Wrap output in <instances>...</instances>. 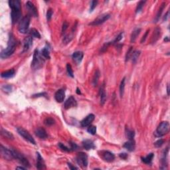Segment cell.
<instances>
[{"label": "cell", "mask_w": 170, "mask_h": 170, "mask_svg": "<svg viewBox=\"0 0 170 170\" xmlns=\"http://www.w3.org/2000/svg\"><path fill=\"white\" fill-rule=\"evenodd\" d=\"M44 60L41 57L40 53L38 49H35L33 53V58L31 63V68L33 69H39L42 66Z\"/></svg>", "instance_id": "obj_3"}, {"label": "cell", "mask_w": 170, "mask_h": 170, "mask_svg": "<svg viewBox=\"0 0 170 170\" xmlns=\"http://www.w3.org/2000/svg\"><path fill=\"white\" fill-rule=\"evenodd\" d=\"M41 55L45 58L49 59L50 58V54H49V50L47 47H45L44 49L41 50Z\"/></svg>", "instance_id": "obj_33"}, {"label": "cell", "mask_w": 170, "mask_h": 170, "mask_svg": "<svg viewBox=\"0 0 170 170\" xmlns=\"http://www.w3.org/2000/svg\"><path fill=\"white\" fill-rule=\"evenodd\" d=\"M1 134H2V135H3V137L10 139V140H13V138H14V136L11 132H10L9 131L3 129V128L1 129Z\"/></svg>", "instance_id": "obj_24"}, {"label": "cell", "mask_w": 170, "mask_h": 170, "mask_svg": "<svg viewBox=\"0 0 170 170\" xmlns=\"http://www.w3.org/2000/svg\"><path fill=\"white\" fill-rule=\"evenodd\" d=\"M29 33H30V35H31L32 37H33L38 38V39H40V38H41V35H40L39 32L36 29L33 28L31 29H30Z\"/></svg>", "instance_id": "obj_31"}, {"label": "cell", "mask_w": 170, "mask_h": 170, "mask_svg": "<svg viewBox=\"0 0 170 170\" xmlns=\"http://www.w3.org/2000/svg\"><path fill=\"white\" fill-rule=\"evenodd\" d=\"M68 165H69V168L71 169H78L77 167L73 166V165H72V164H68Z\"/></svg>", "instance_id": "obj_51"}, {"label": "cell", "mask_w": 170, "mask_h": 170, "mask_svg": "<svg viewBox=\"0 0 170 170\" xmlns=\"http://www.w3.org/2000/svg\"><path fill=\"white\" fill-rule=\"evenodd\" d=\"M169 131V124L168 122L164 121L162 122L159 124L154 134L157 137H162L165 134H167Z\"/></svg>", "instance_id": "obj_5"}, {"label": "cell", "mask_w": 170, "mask_h": 170, "mask_svg": "<svg viewBox=\"0 0 170 170\" xmlns=\"http://www.w3.org/2000/svg\"><path fill=\"white\" fill-rule=\"evenodd\" d=\"M164 140H162V139H159V140H158V141H156V142H155L154 146L156 147V148H160V147L164 144Z\"/></svg>", "instance_id": "obj_42"}, {"label": "cell", "mask_w": 170, "mask_h": 170, "mask_svg": "<svg viewBox=\"0 0 170 170\" xmlns=\"http://www.w3.org/2000/svg\"><path fill=\"white\" fill-rule=\"evenodd\" d=\"M9 5L11 9V18L13 24L20 21L21 11V2L19 0H10Z\"/></svg>", "instance_id": "obj_1"}, {"label": "cell", "mask_w": 170, "mask_h": 170, "mask_svg": "<svg viewBox=\"0 0 170 170\" xmlns=\"http://www.w3.org/2000/svg\"><path fill=\"white\" fill-rule=\"evenodd\" d=\"M76 93H77L78 95H80V94H81V92H80V90H79V88H76Z\"/></svg>", "instance_id": "obj_52"}, {"label": "cell", "mask_w": 170, "mask_h": 170, "mask_svg": "<svg viewBox=\"0 0 170 170\" xmlns=\"http://www.w3.org/2000/svg\"><path fill=\"white\" fill-rule=\"evenodd\" d=\"M76 105H77V103L76 101V99L74 98V96H71L65 101L64 107L66 110H68V109L71 108L75 107V106H76Z\"/></svg>", "instance_id": "obj_13"}, {"label": "cell", "mask_w": 170, "mask_h": 170, "mask_svg": "<svg viewBox=\"0 0 170 170\" xmlns=\"http://www.w3.org/2000/svg\"><path fill=\"white\" fill-rule=\"evenodd\" d=\"M110 15L108 13H104V14L100 15L96 18V19L93 21L92 22L90 23L89 25H93V26H96V25H99L101 24L104 23L105 21L108 20V19L110 18Z\"/></svg>", "instance_id": "obj_10"}, {"label": "cell", "mask_w": 170, "mask_h": 170, "mask_svg": "<svg viewBox=\"0 0 170 170\" xmlns=\"http://www.w3.org/2000/svg\"><path fill=\"white\" fill-rule=\"evenodd\" d=\"M76 162L82 167H87L88 165V156L84 152L79 153L76 156Z\"/></svg>", "instance_id": "obj_8"}, {"label": "cell", "mask_w": 170, "mask_h": 170, "mask_svg": "<svg viewBox=\"0 0 170 170\" xmlns=\"http://www.w3.org/2000/svg\"><path fill=\"white\" fill-rule=\"evenodd\" d=\"M87 132H88L89 134H92V135H95L96 132V127L95 126H92V125L88 126V129H87Z\"/></svg>", "instance_id": "obj_36"}, {"label": "cell", "mask_w": 170, "mask_h": 170, "mask_svg": "<svg viewBox=\"0 0 170 170\" xmlns=\"http://www.w3.org/2000/svg\"><path fill=\"white\" fill-rule=\"evenodd\" d=\"M44 123L46 126H52V125H53L54 124H55V120H54L52 118L49 117V118H47L45 120Z\"/></svg>", "instance_id": "obj_37"}, {"label": "cell", "mask_w": 170, "mask_h": 170, "mask_svg": "<svg viewBox=\"0 0 170 170\" xmlns=\"http://www.w3.org/2000/svg\"><path fill=\"white\" fill-rule=\"evenodd\" d=\"M167 95H169V85H167Z\"/></svg>", "instance_id": "obj_53"}, {"label": "cell", "mask_w": 170, "mask_h": 170, "mask_svg": "<svg viewBox=\"0 0 170 170\" xmlns=\"http://www.w3.org/2000/svg\"><path fill=\"white\" fill-rule=\"evenodd\" d=\"M125 82H126V78H123V79L122 80L121 83L120 85V96L122 97L123 95H124V88H125Z\"/></svg>", "instance_id": "obj_32"}, {"label": "cell", "mask_w": 170, "mask_h": 170, "mask_svg": "<svg viewBox=\"0 0 170 170\" xmlns=\"http://www.w3.org/2000/svg\"><path fill=\"white\" fill-rule=\"evenodd\" d=\"M2 89L3 92H10L12 90V87L11 85L6 84V85H3V87H2Z\"/></svg>", "instance_id": "obj_39"}, {"label": "cell", "mask_w": 170, "mask_h": 170, "mask_svg": "<svg viewBox=\"0 0 170 170\" xmlns=\"http://www.w3.org/2000/svg\"><path fill=\"white\" fill-rule=\"evenodd\" d=\"M11 150H12L13 154V156H14V159H18L21 164H22L23 165H24V166H25L26 167H30V164L29 162V161L27 160V158H25L23 155L21 154L20 152L14 150V149H11Z\"/></svg>", "instance_id": "obj_6"}, {"label": "cell", "mask_w": 170, "mask_h": 170, "mask_svg": "<svg viewBox=\"0 0 170 170\" xmlns=\"http://www.w3.org/2000/svg\"><path fill=\"white\" fill-rule=\"evenodd\" d=\"M84 57L83 53L81 51H76V52L74 53L72 55V58H73V61L75 62L76 64H80L81 61H82V58Z\"/></svg>", "instance_id": "obj_18"}, {"label": "cell", "mask_w": 170, "mask_h": 170, "mask_svg": "<svg viewBox=\"0 0 170 170\" xmlns=\"http://www.w3.org/2000/svg\"><path fill=\"white\" fill-rule=\"evenodd\" d=\"M132 53H133L132 47H130V49L128 50L127 53H126V61L129 60L130 58H131V57H132Z\"/></svg>", "instance_id": "obj_41"}, {"label": "cell", "mask_w": 170, "mask_h": 170, "mask_svg": "<svg viewBox=\"0 0 170 170\" xmlns=\"http://www.w3.org/2000/svg\"><path fill=\"white\" fill-rule=\"evenodd\" d=\"M43 95H46V93H41V94H37V95H34L33 97H39V96H45Z\"/></svg>", "instance_id": "obj_50"}, {"label": "cell", "mask_w": 170, "mask_h": 170, "mask_svg": "<svg viewBox=\"0 0 170 170\" xmlns=\"http://www.w3.org/2000/svg\"><path fill=\"white\" fill-rule=\"evenodd\" d=\"M70 145H71V150H73H73H76V149H77L78 146L75 143H73V142H71Z\"/></svg>", "instance_id": "obj_47"}, {"label": "cell", "mask_w": 170, "mask_h": 170, "mask_svg": "<svg viewBox=\"0 0 170 170\" xmlns=\"http://www.w3.org/2000/svg\"><path fill=\"white\" fill-rule=\"evenodd\" d=\"M98 4V1H92L91 3H90V12H92L93 10L96 8V5Z\"/></svg>", "instance_id": "obj_43"}, {"label": "cell", "mask_w": 170, "mask_h": 170, "mask_svg": "<svg viewBox=\"0 0 170 170\" xmlns=\"http://www.w3.org/2000/svg\"><path fill=\"white\" fill-rule=\"evenodd\" d=\"M66 71H67L68 74L71 76V77H74V73H73V71L72 69V66L70 65L69 63H68L66 65Z\"/></svg>", "instance_id": "obj_38"}, {"label": "cell", "mask_w": 170, "mask_h": 170, "mask_svg": "<svg viewBox=\"0 0 170 170\" xmlns=\"http://www.w3.org/2000/svg\"><path fill=\"white\" fill-rule=\"evenodd\" d=\"M123 147L124 148H126L128 151H133L134 150H135V144L134 140H129L128 142H126V143L124 144Z\"/></svg>", "instance_id": "obj_21"}, {"label": "cell", "mask_w": 170, "mask_h": 170, "mask_svg": "<svg viewBox=\"0 0 170 170\" xmlns=\"http://www.w3.org/2000/svg\"><path fill=\"white\" fill-rule=\"evenodd\" d=\"M126 137L128 138L129 140H134V138L135 136V132L134 130H130L126 128Z\"/></svg>", "instance_id": "obj_27"}, {"label": "cell", "mask_w": 170, "mask_h": 170, "mask_svg": "<svg viewBox=\"0 0 170 170\" xmlns=\"http://www.w3.org/2000/svg\"><path fill=\"white\" fill-rule=\"evenodd\" d=\"M17 131H18V134H19L21 137L23 138L25 140H27V142H30L32 144H35V143H36V142H35V140H34V138H33V136H32L26 130H25L24 128H17Z\"/></svg>", "instance_id": "obj_7"}, {"label": "cell", "mask_w": 170, "mask_h": 170, "mask_svg": "<svg viewBox=\"0 0 170 170\" xmlns=\"http://www.w3.org/2000/svg\"><path fill=\"white\" fill-rule=\"evenodd\" d=\"M35 135L41 139H45L47 138V134L45 130L42 128H38L35 131Z\"/></svg>", "instance_id": "obj_19"}, {"label": "cell", "mask_w": 170, "mask_h": 170, "mask_svg": "<svg viewBox=\"0 0 170 170\" xmlns=\"http://www.w3.org/2000/svg\"><path fill=\"white\" fill-rule=\"evenodd\" d=\"M146 1H140V2L138 3L137 5V7H136V10H135V13H140V11L142 10V8L143 7V5L146 3Z\"/></svg>", "instance_id": "obj_35"}, {"label": "cell", "mask_w": 170, "mask_h": 170, "mask_svg": "<svg viewBox=\"0 0 170 170\" xmlns=\"http://www.w3.org/2000/svg\"><path fill=\"white\" fill-rule=\"evenodd\" d=\"M140 31H141V29L137 28L135 29V30L132 32V35H131V42H134V41L136 40L137 37H138V35H140Z\"/></svg>", "instance_id": "obj_26"}, {"label": "cell", "mask_w": 170, "mask_h": 170, "mask_svg": "<svg viewBox=\"0 0 170 170\" xmlns=\"http://www.w3.org/2000/svg\"><path fill=\"white\" fill-rule=\"evenodd\" d=\"M0 151H1V154L2 157L7 160H12L13 159H14V156L13 154L11 149H8L7 148L3 146V145H1Z\"/></svg>", "instance_id": "obj_9"}, {"label": "cell", "mask_w": 170, "mask_h": 170, "mask_svg": "<svg viewBox=\"0 0 170 170\" xmlns=\"http://www.w3.org/2000/svg\"><path fill=\"white\" fill-rule=\"evenodd\" d=\"M168 14H169V12H167V13H166V15H165V17H164V19H165V20H166V19H167V18H168Z\"/></svg>", "instance_id": "obj_54"}, {"label": "cell", "mask_w": 170, "mask_h": 170, "mask_svg": "<svg viewBox=\"0 0 170 170\" xmlns=\"http://www.w3.org/2000/svg\"><path fill=\"white\" fill-rule=\"evenodd\" d=\"M33 45V39L31 36L25 37L23 41V52H26L30 49Z\"/></svg>", "instance_id": "obj_16"}, {"label": "cell", "mask_w": 170, "mask_h": 170, "mask_svg": "<svg viewBox=\"0 0 170 170\" xmlns=\"http://www.w3.org/2000/svg\"><path fill=\"white\" fill-rule=\"evenodd\" d=\"M37 168L39 169H42L45 168V166L44 162L42 159V157L41 156L39 153H37Z\"/></svg>", "instance_id": "obj_22"}, {"label": "cell", "mask_w": 170, "mask_h": 170, "mask_svg": "<svg viewBox=\"0 0 170 170\" xmlns=\"http://www.w3.org/2000/svg\"><path fill=\"white\" fill-rule=\"evenodd\" d=\"M99 77H100L99 71H96V72H95V75H94V77H93V80H92V84L94 86H96V84H98V82Z\"/></svg>", "instance_id": "obj_34"}, {"label": "cell", "mask_w": 170, "mask_h": 170, "mask_svg": "<svg viewBox=\"0 0 170 170\" xmlns=\"http://www.w3.org/2000/svg\"><path fill=\"white\" fill-rule=\"evenodd\" d=\"M140 50H134V51H133L132 57H131L132 59L133 63H136V61H137L139 57H140Z\"/></svg>", "instance_id": "obj_30"}, {"label": "cell", "mask_w": 170, "mask_h": 170, "mask_svg": "<svg viewBox=\"0 0 170 170\" xmlns=\"http://www.w3.org/2000/svg\"><path fill=\"white\" fill-rule=\"evenodd\" d=\"M123 34H124L123 33H120V34H119V35L116 37V38L115 39V40H114L113 42H112V43H116V42H119V41H120V40H121L123 38Z\"/></svg>", "instance_id": "obj_45"}, {"label": "cell", "mask_w": 170, "mask_h": 170, "mask_svg": "<svg viewBox=\"0 0 170 170\" xmlns=\"http://www.w3.org/2000/svg\"><path fill=\"white\" fill-rule=\"evenodd\" d=\"M164 41H165V42H168V41H169V38L167 37H166V39H164Z\"/></svg>", "instance_id": "obj_56"}, {"label": "cell", "mask_w": 170, "mask_h": 170, "mask_svg": "<svg viewBox=\"0 0 170 170\" xmlns=\"http://www.w3.org/2000/svg\"><path fill=\"white\" fill-rule=\"evenodd\" d=\"M27 167H18L17 169H25Z\"/></svg>", "instance_id": "obj_55"}, {"label": "cell", "mask_w": 170, "mask_h": 170, "mask_svg": "<svg viewBox=\"0 0 170 170\" xmlns=\"http://www.w3.org/2000/svg\"><path fill=\"white\" fill-rule=\"evenodd\" d=\"M30 15H27L21 19L18 25V30L21 33L25 34L28 32L29 27L30 24Z\"/></svg>", "instance_id": "obj_4"}, {"label": "cell", "mask_w": 170, "mask_h": 170, "mask_svg": "<svg viewBox=\"0 0 170 170\" xmlns=\"http://www.w3.org/2000/svg\"><path fill=\"white\" fill-rule=\"evenodd\" d=\"M16 49V41L14 37L11 34L7 42V47L1 53V58H6L13 54Z\"/></svg>", "instance_id": "obj_2"}, {"label": "cell", "mask_w": 170, "mask_h": 170, "mask_svg": "<svg viewBox=\"0 0 170 170\" xmlns=\"http://www.w3.org/2000/svg\"><path fill=\"white\" fill-rule=\"evenodd\" d=\"M95 115L92 114H90L87 116L85 118H84L83 120L81 121V122H80L82 127H87V126H90V125L91 124V123L95 120Z\"/></svg>", "instance_id": "obj_14"}, {"label": "cell", "mask_w": 170, "mask_h": 170, "mask_svg": "<svg viewBox=\"0 0 170 170\" xmlns=\"http://www.w3.org/2000/svg\"><path fill=\"white\" fill-rule=\"evenodd\" d=\"M100 104L102 106L104 105L106 100V94L105 91V84L104 83L103 84V85L100 87Z\"/></svg>", "instance_id": "obj_17"}, {"label": "cell", "mask_w": 170, "mask_h": 170, "mask_svg": "<svg viewBox=\"0 0 170 170\" xmlns=\"http://www.w3.org/2000/svg\"><path fill=\"white\" fill-rule=\"evenodd\" d=\"M99 155L106 162H112L115 159V156L109 151H101L99 152Z\"/></svg>", "instance_id": "obj_11"}, {"label": "cell", "mask_w": 170, "mask_h": 170, "mask_svg": "<svg viewBox=\"0 0 170 170\" xmlns=\"http://www.w3.org/2000/svg\"><path fill=\"white\" fill-rule=\"evenodd\" d=\"M149 31H150V30H148L146 32V33H145V35H143V37L142 38V40H141V42H144V41H146V38H147V36H148V33H149Z\"/></svg>", "instance_id": "obj_48"}, {"label": "cell", "mask_w": 170, "mask_h": 170, "mask_svg": "<svg viewBox=\"0 0 170 170\" xmlns=\"http://www.w3.org/2000/svg\"><path fill=\"white\" fill-rule=\"evenodd\" d=\"M165 2H164V3L161 5L160 7H159V10H158V13H157V15H156V22H157L158 20L159 19V18H160L161 15H162V13L163 12V10H164V8H165Z\"/></svg>", "instance_id": "obj_29"}, {"label": "cell", "mask_w": 170, "mask_h": 170, "mask_svg": "<svg viewBox=\"0 0 170 170\" xmlns=\"http://www.w3.org/2000/svg\"><path fill=\"white\" fill-rule=\"evenodd\" d=\"M68 27H69V24H68V23L66 22V21H65L63 25V27H62V33H65L66 29H68Z\"/></svg>", "instance_id": "obj_46"}, {"label": "cell", "mask_w": 170, "mask_h": 170, "mask_svg": "<svg viewBox=\"0 0 170 170\" xmlns=\"http://www.w3.org/2000/svg\"><path fill=\"white\" fill-rule=\"evenodd\" d=\"M154 157V154L151 153L150 154H148V156H146V157H143L142 158V160L144 164H151V162H152V159Z\"/></svg>", "instance_id": "obj_25"}, {"label": "cell", "mask_w": 170, "mask_h": 170, "mask_svg": "<svg viewBox=\"0 0 170 170\" xmlns=\"http://www.w3.org/2000/svg\"><path fill=\"white\" fill-rule=\"evenodd\" d=\"M119 156H120V158H122V159H126V158H128V154H126V153H122V154H120Z\"/></svg>", "instance_id": "obj_49"}, {"label": "cell", "mask_w": 170, "mask_h": 170, "mask_svg": "<svg viewBox=\"0 0 170 170\" xmlns=\"http://www.w3.org/2000/svg\"><path fill=\"white\" fill-rule=\"evenodd\" d=\"M58 147H59V148H60L62 150H63V151H68V152H69V151H71V148H69L68 147H66V146H65L64 144H63V143H58Z\"/></svg>", "instance_id": "obj_40"}, {"label": "cell", "mask_w": 170, "mask_h": 170, "mask_svg": "<svg viewBox=\"0 0 170 170\" xmlns=\"http://www.w3.org/2000/svg\"><path fill=\"white\" fill-rule=\"evenodd\" d=\"M15 74V71L14 69H10L8 71H4L1 74L2 78L4 79H10V78H12L14 76Z\"/></svg>", "instance_id": "obj_23"}, {"label": "cell", "mask_w": 170, "mask_h": 170, "mask_svg": "<svg viewBox=\"0 0 170 170\" xmlns=\"http://www.w3.org/2000/svg\"><path fill=\"white\" fill-rule=\"evenodd\" d=\"M65 98V91L64 89H59L55 92V98L58 103H63Z\"/></svg>", "instance_id": "obj_15"}, {"label": "cell", "mask_w": 170, "mask_h": 170, "mask_svg": "<svg viewBox=\"0 0 170 170\" xmlns=\"http://www.w3.org/2000/svg\"><path fill=\"white\" fill-rule=\"evenodd\" d=\"M25 7L27 8V11L29 12V15L30 16H33V17H37L38 16V11L37 10L36 7L35 6V5L32 3L31 2H27L26 4H25Z\"/></svg>", "instance_id": "obj_12"}, {"label": "cell", "mask_w": 170, "mask_h": 170, "mask_svg": "<svg viewBox=\"0 0 170 170\" xmlns=\"http://www.w3.org/2000/svg\"><path fill=\"white\" fill-rule=\"evenodd\" d=\"M82 146L84 149L87 150H92V149H95V143L93 142V141L90 140H85L82 142Z\"/></svg>", "instance_id": "obj_20"}, {"label": "cell", "mask_w": 170, "mask_h": 170, "mask_svg": "<svg viewBox=\"0 0 170 170\" xmlns=\"http://www.w3.org/2000/svg\"><path fill=\"white\" fill-rule=\"evenodd\" d=\"M159 35H160V29L156 28V30L154 31V36L152 37V39H151V42L155 43L156 41L158 39Z\"/></svg>", "instance_id": "obj_28"}, {"label": "cell", "mask_w": 170, "mask_h": 170, "mask_svg": "<svg viewBox=\"0 0 170 170\" xmlns=\"http://www.w3.org/2000/svg\"><path fill=\"white\" fill-rule=\"evenodd\" d=\"M53 11L51 9H49L47 12V21H50L51 19V18L53 16Z\"/></svg>", "instance_id": "obj_44"}]
</instances>
